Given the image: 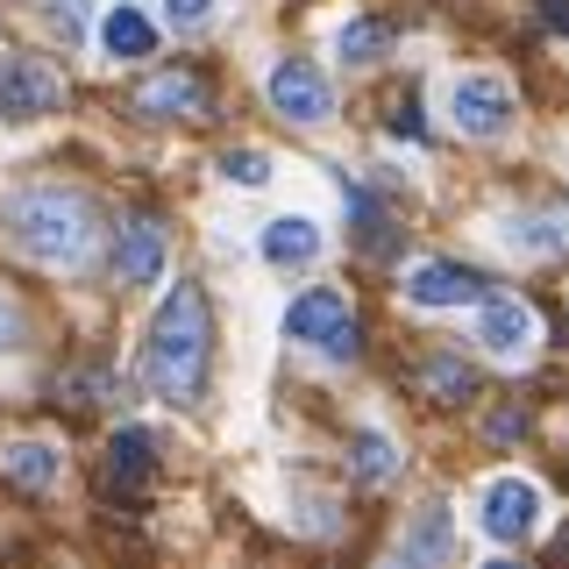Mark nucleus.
Masks as SVG:
<instances>
[{
    "label": "nucleus",
    "instance_id": "nucleus-10",
    "mask_svg": "<svg viewBox=\"0 0 569 569\" xmlns=\"http://www.w3.org/2000/svg\"><path fill=\"white\" fill-rule=\"evenodd\" d=\"M164 257H171V242H164V228H157V221H129V228H121V249H114L121 284H157Z\"/></svg>",
    "mask_w": 569,
    "mask_h": 569
},
{
    "label": "nucleus",
    "instance_id": "nucleus-21",
    "mask_svg": "<svg viewBox=\"0 0 569 569\" xmlns=\"http://www.w3.org/2000/svg\"><path fill=\"white\" fill-rule=\"evenodd\" d=\"M164 14L178 29H207V14H213V0H164Z\"/></svg>",
    "mask_w": 569,
    "mask_h": 569
},
{
    "label": "nucleus",
    "instance_id": "nucleus-16",
    "mask_svg": "<svg viewBox=\"0 0 569 569\" xmlns=\"http://www.w3.org/2000/svg\"><path fill=\"white\" fill-rule=\"evenodd\" d=\"M406 562H413V569H441V562H449V506H427L413 520V533H406Z\"/></svg>",
    "mask_w": 569,
    "mask_h": 569
},
{
    "label": "nucleus",
    "instance_id": "nucleus-17",
    "mask_svg": "<svg viewBox=\"0 0 569 569\" xmlns=\"http://www.w3.org/2000/svg\"><path fill=\"white\" fill-rule=\"evenodd\" d=\"M385 50H391V22H385V14H356V22L335 36V58H342V64H378Z\"/></svg>",
    "mask_w": 569,
    "mask_h": 569
},
{
    "label": "nucleus",
    "instance_id": "nucleus-22",
    "mask_svg": "<svg viewBox=\"0 0 569 569\" xmlns=\"http://www.w3.org/2000/svg\"><path fill=\"white\" fill-rule=\"evenodd\" d=\"M541 8H548V22H556V29H569V0H541Z\"/></svg>",
    "mask_w": 569,
    "mask_h": 569
},
{
    "label": "nucleus",
    "instance_id": "nucleus-8",
    "mask_svg": "<svg viewBox=\"0 0 569 569\" xmlns=\"http://www.w3.org/2000/svg\"><path fill=\"white\" fill-rule=\"evenodd\" d=\"M406 299L413 307H470V299H491V278L470 271V263H413Z\"/></svg>",
    "mask_w": 569,
    "mask_h": 569
},
{
    "label": "nucleus",
    "instance_id": "nucleus-2",
    "mask_svg": "<svg viewBox=\"0 0 569 569\" xmlns=\"http://www.w3.org/2000/svg\"><path fill=\"white\" fill-rule=\"evenodd\" d=\"M8 228H14V242H22L36 263H58V271L86 263L93 257V236H100L93 207H86L79 192H58V186L22 192V200L8 207Z\"/></svg>",
    "mask_w": 569,
    "mask_h": 569
},
{
    "label": "nucleus",
    "instance_id": "nucleus-3",
    "mask_svg": "<svg viewBox=\"0 0 569 569\" xmlns=\"http://www.w3.org/2000/svg\"><path fill=\"white\" fill-rule=\"evenodd\" d=\"M284 335L307 342V349H320V356H335V363H349V356H356V313H349V299L335 292V284L299 292L292 307H284Z\"/></svg>",
    "mask_w": 569,
    "mask_h": 569
},
{
    "label": "nucleus",
    "instance_id": "nucleus-1",
    "mask_svg": "<svg viewBox=\"0 0 569 569\" xmlns=\"http://www.w3.org/2000/svg\"><path fill=\"white\" fill-rule=\"evenodd\" d=\"M207 363H213V307H207L200 284H171V299L150 320V342H142V378H150L157 399L200 406Z\"/></svg>",
    "mask_w": 569,
    "mask_h": 569
},
{
    "label": "nucleus",
    "instance_id": "nucleus-15",
    "mask_svg": "<svg viewBox=\"0 0 569 569\" xmlns=\"http://www.w3.org/2000/svg\"><path fill=\"white\" fill-rule=\"evenodd\" d=\"M0 462H8V477L22 491H50V485H58V449H50V441H8Z\"/></svg>",
    "mask_w": 569,
    "mask_h": 569
},
{
    "label": "nucleus",
    "instance_id": "nucleus-13",
    "mask_svg": "<svg viewBox=\"0 0 569 569\" xmlns=\"http://www.w3.org/2000/svg\"><path fill=\"white\" fill-rule=\"evenodd\" d=\"M263 263H278V271H299V263H313L320 257V228L307 221V213H284V221L263 228Z\"/></svg>",
    "mask_w": 569,
    "mask_h": 569
},
{
    "label": "nucleus",
    "instance_id": "nucleus-18",
    "mask_svg": "<svg viewBox=\"0 0 569 569\" xmlns=\"http://www.w3.org/2000/svg\"><path fill=\"white\" fill-rule=\"evenodd\" d=\"M420 385L435 391V399H470L477 391V378H470V363H456V356H427V370H420Z\"/></svg>",
    "mask_w": 569,
    "mask_h": 569
},
{
    "label": "nucleus",
    "instance_id": "nucleus-14",
    "mask_svg": "<svg viewBox=\"0 0 569 569\" xmlns=\"http://www.w3.org/2000/svg\"><path fill=\"white\" fill-rule=\"evenodd\" d=\"M100 50H107V58H150V50H157V22L142 8H107L100 14Z\"/></svg>",
    "mask_w": 569,
    "mask_h": 569
},
{
    "label": "nucleus",
    "instance_id": "nucleus-9",
    "mask_svg": "<svg viewBox=\"0 0 569 569\" xmlns=\"http://www.w3.org/2000/svg\"><path fill=\"white\" fill-rule=\"evenodd\" d=\"M533 335H541V320H533L527 299H512V292H491L485 313H477V342H485L491 356H527Z\"/></svg>",
    "mask_w": 569,
    "mask_h": 569
},
{
    "label": "nucleus",
    "instance_id": "nucleus-7",
    "mask_svg": "<svg viewBox=\"0 0 569 569\" xmlns=\"http://www.w3.org/2000/svg\"><path fill=\"white\" fill-rule=\"evenodd\" d=\"M477 520H485L491 541H527L541 527V491L527 477H498V485H485V512Z\"/></svg>",
    "mask_w": 569,
    "mask_h": 569
},
{
    "label": "nucleus",
    "instance_id": "nucleus-19",
    "mask_svg": "<svg viewBox=\"0 0 569 569\" xmlns=\"http://www.w3.org/2000/svg\"><path fill=\"white\" fill-rule=\"evenodd\" d=\"M356 477H363V485H391V477H399V449H391L385 435H356Z\"/></svg>",
    "mask_w": 569,
    "mask_h": 569
},
{
    "label": "nucleus",
    "instance_id": "nucleus-5",
    "mask_svg": "<svg viewBox=\"0 0 569 569\" xmlns=\"http://www.w3.org/2000/svg\"><path fill=\"white\" fill-rule=\"evenodd\" d=\"M263 93H271V107H278L284 121H328L335 114L328 71H313V64H299V58H284L271 79H263Z\"/></svg>",
    "mask_w": 569,
    "mask_h": 569
},
{
    "label": "nucleus",
    "instance_id": "nucleus-12",
    "mask_svg": "<svg viewBox=\"0 0 569 569\" xmlns=\"http://www.w3.org/2000/svg\"><path fill=\"white\" fill-rule=\"evenodd\" d=\"M142 107H150V114H192L200 121V114H213V93H207L200 71L178 64V71H157V79L142 86Z\"/></svg>",
    "mask_w": 569,
    "mask_h": 569
},
{
    "label": "nucleus",
    "instance_id": "nucleus-25",
    "mask_svg": "<svg viewBox=\"0 0 569 569\" xmlns=\"http://www.w3.org/2000/svg\"><path fill=\"white\" fill-rule=\"evenodd\" d=\"M391 569H413V562H391Z\"/></svg>",
    "mask_w": 569,
    "mask_h": 569
},
{
    "label": "nucleus",
    "instance_id": "nucleus-4",
    "mask_svg": "<svg viewBox=\"0 0 569 569\" xmlns=\"http://www.w3.org/2000/svg\"><path fill=\"white\" fill-rule=\"evenodd\" d=\"M449 114L462 136H506L512 129V86L491 79V71H470V79H456Z\"/></svg>",
    "mask_w": 569,
    "mask_h": 569
},
{
    "label": "nucleus",
    "instance_id": "nucleus-11",
    "mask_svg": "<svg viewBox=\"0 0 569 569\" xmlns=\"http://www.w3.org/2000/svg\"><path fill=\"white\" fill-rule=\"evenodd\" d=\"M157 470V435L150 427H121L114 441H107V485L114 491H142Z\"/></svg>",
    "mask_w": 569,
    "mask_h": 569
},
{
    "label": "nucleus",
    "instance_id": "nucleus-20",
    "mask_svg": "<svg viewBox=\"0 0 569 569\" xmlns=\"http://www.w3.org/2000/svg\"><path fill=\"white\" fill-rule=\"evenodd\" d=\"M213 171H221L228 178V186H271V157H263V150H221V164H213Z\"/></svg>",
    "mask_w": 569,
    "mask_h": 569
},
{
    "label": "nucleus",
    "instance_id": "nucleus-24",
    "mask_svg": "<svg viewBox=\"0 0 569 569\" xmlns=\"http://www.w3.org/2000/svg\"><path fill=\"white\" fill-rule=\"evenodd\" d=\"M485 569H520V562H498V556H491V562H485Z\"/></svg>",
    "mask_w": 569,
    "mask_h": 569
},
{
    "label": "nucleus",
    "instance_id": "nucleus-23",
    "mask_svg": "<svg viewBox=\"0 0 569 569\" xmlns=\"http://www.w3.org/2000/svg\"><path fill=\"white\" fill-rule=\"evenodd\" d=\"M14 342V313H8V299H0V349Z\"/></svg>",
    "mask_w": 569,
    "mask_h": 569
},
{
    "label": "nucleus",
    "instance_id": "nucleus-6",
    "mask_svg": "<svg viewBox=\"0 0 569 569\" xmlns=\"http://www.w3.org/2000/svg\"><path fill=\"white\" fill-rule=\"evenodd\" d=\"M64 93H58V79H50V64H36V58H0V121H36V114H50Z\"/></svg>",
    "mask_w": 569,
    "mask_h": 569
}]
</instances>
